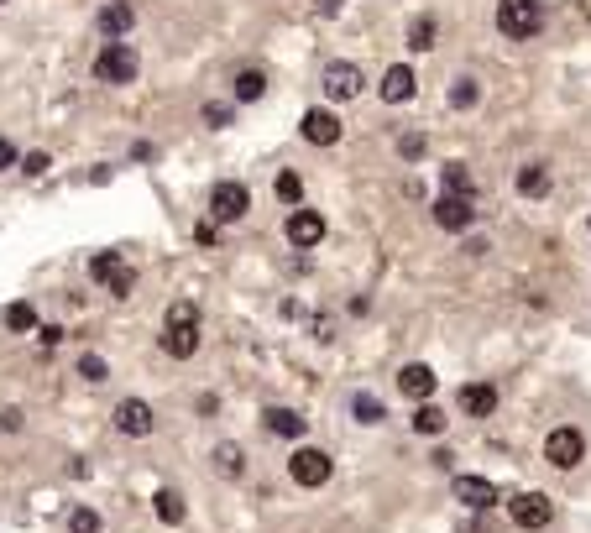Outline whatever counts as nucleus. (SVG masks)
Returning a JSON list of instances; mask_svg holds the SVG:
<instances>
[{"label":"nucleus","mask_w":591,"mask_h":533,"mask_svg":"<svg viewBox=\"0 0 591 533\" xmlns=\"http://www.w3.org/2000/svg\"><path fill=\"white\" fill-rule=\"evenodd\" d=\"M105 523H100V513L95 507H74V513H68V533H100Z\"/></svg>","instance_id":"28"},{"label":"nucleus","mask_w":591,"mask_h":533,"mask_svg":"<svg viewBox=\"0 0 591 533\" xmlns=\"http://www.w3.org/2000/svg\"><path fill=\"white\" fill-rule=\"evenodd\" d=\"M252 210V194H246V183H215L210 189V220L215 225H231Z\"/></svg>","instance_id":"5"},{"label":"nucleus","mask_w":591,"mask_h":533,"mask_svg":"<svg viewBox=\"0 0 591 533\" xmlns=\"http://www.w3.org/2000/svg\"><path fill=\"white\" fill-rule=\"evenodd\" d=\"M314 11H320V16H330V11H340V0H314Z\"/></svg>","instance_id":"39"},{"label":"nucleus","mask_w":591,"mask_h":533,"mask_svg":"<svg viewBox=\"0 0 591 533\" xmlns=\"http://www.w3.org/2000/svg\"><path fill=\"white\" fill-rule=\"evenodd\" d=\"M6 330H11V335L37 330V309H32V304H11V309H6Z\"/></svg>","instance_id":"25"},{"label":"nucleus","mask_w":591,"mask_h":533,"mask_svg":"<svg viewBox=\"0 0 591 533\" xmlns=\"http://www.w3.org/2000/svg\"><path fill=\"white\" fill-rule=\"evenodd\" d=\"M267 95V74L262 68H241L236 74V100H262Z\"/></svg>","instance_id":"23"},{"label":"nucleus","mask_w":591,"mask_h":533,"mask_svg":"<svg viewBox=\"0 0 591 533\" xmlns=\"http://www.w3.org/2000/svg\"><path fill=\"white\" fill-rule=\"evenodd\" d=\"M456 502L471 513H487V507H497V486L487 476H456Z\"/></svg>","instance_id":"12"},{"label":"nucleus","mask_w":591,"mask_h":533,"mask_svg":"<svg viewBox=\"0 0 591 533\" xmlns=\"http://www.w3.org/2000/svg\"><path fill=\"white\" fill-rule=\"evenodd\" d=\"M508 518L518 523V528H550V518H555V507H550V497L544 492H518V497H508Z\"/></svg>","instance_id":"6"},{"label":"nucleus","mask_w":591,"mask_h":533,"mask_svg":"<svg viewBox=\"0 0 591 533\" xmlns=\"http://www.w3.org/2000/svg\"><path fill=\"white\" fill-rule=\"evenodd\" d=\"M414 68H408V63H398V68H388V74H382V100H388V105H408V100H414Z\"/></svg>","instance_id":"17"},{"label":"nucleus","mask_w":591,"mask_h":533,"mask_svg":"<svg viewBox=\"0 0 591 533\" xmlns=\"http://www.w3.org/2000/svg\"><path fill=\"white\" fill-rule=\"evenodd\" d=\"M210 466L220 471V476H241L246 471V455H241V445H215V455H210Z\"/></svg>","instance_id":"22"},{"label":"nucleus","mask_w":591,"mask_h":533,"mask_svg":"<svg viewBox=\"0 0 591 533\" xmlns=\"http://www.w3.org/2000/svg\"><path fill=\"white\" fill-rule=\"evenodd\" d=\"M435 372H429V366L424 361H408L403 366V372H398V392H403V398H414V403H429V398H435Z\"/></svg>","instance_id":"11"},{"label":"nucleus","mask_w":591,"mask_h":533,"mask_svg":"<svg viewBox=\"0 0 591 533\" xmlns=\"http://www.w3.org/2000/svg\"><path fill=\"white\" fill-rule=\"evenodd\" d=\"M581 455H586L581 429H550V439H544V460H550V466L576 471V466H581Z\"/></svg>","instance_id":"7"},{"label":"nucleus","mask_w":591,"mask_h":533,"mask_svg":"<svg viewBox=\"0 0 591 533\" xmlns=\"http://www.w3.org/2000/svg\"><path fill=\"white\" fill-rule=\"evenodd\" d=\"M325 95L330 100H356L361 95V68L356 63H330L325 68Z\"/></svg>","instance_id":"15"},{"label":"nucleus","mask_w":591,"mask_h":533,"mask_svg":"<svg viewBox=\"0 0 591 533\" xmlns=\"http://www.w3.org/2000/svg\"><path fill=\"white\" fill-rule=\"evenodd\" d=\"M262 424H267V434H278V439H299L309 429V419H304V413H293V408H267Z\"/></svg>","instance_id":"18"},{"label":"nucleus","mask_w":591,"mask_h":533,"mask_svg":"<svg viewBox=\"0 0 591 533\" xmlns=\"http://www.w3.org/2000/svg\"><path fill=\"white\" fill-rule=\"evenodd\" d=\"M450 105H476V79H456V84H450Z\"/></svg>","instance_id":"32"},{"label":"nucleus","mask_w":591,"mask_h":533,"mask_svg":"<svg viewBox=\"0 0 591 533\" xmlns=\"http://www.w3.org/2000/svg\"><path fill=\"white\" fill-rule=\"evenodd\" d=\"M136 68H142V63H136V53L126 48V42H105L100 58H95V79L100 84H131Z\"/></svg>","instance_id":"4"},{"label":"nucleus","mask_w":591,"mask_h":533,"mask_svg":"<svg viewBox=\"0 0 591 533\" xmlns=\"http://www.w3.org/2000/svg\"><path fill=\"white\" fill-rule=\"evenodd\" d=\"M445 424H450V419H445L435 403H419V413H414V429H419V434H445Z\"/></svg>","instance_id":"26"},{"label":"nucleus","mask_w":591,"mask_h":533,"mask_svg":"<svg viewBox=\"0 0 591 533\" xmlns=\"http://www.w3.org/2000/svg\"><path fill=\"white\" fill-rule=\"evenodd\" d=\"M131 27H136V11L126 6V0H116V6L100 11V37L116 42V37H131Z\"/></svg>","instance_id":"19"},{"label":"nucleus","mask_w":591,"mask_h":533,"mask_svg":"<svg viewBox=\"0 0 591 533\" xmlns=\"http://www.w3.org/2000/svg\"><path fill=\"white\" fill-rule=\"evenodd\" d=\"M288 241L293 246H320L325 241V220L320 215H314V210H304V204H299V210H288Z\"/></svg>","instance_id":"13"},{"label":"nucleus","mask_w":591,"mask_h":533,"mask_svg":"<svg viewBox=\"0 0 591 533\" xmlns=\"http://www.w3.org/2000/svg\"><path fill=\"white\" fill-rule=\"evenodd\" d=\"M152 507H157V518H163V523H184V497H178L173 486H163V492L152 497Z\"/></svg>","instance_id":"24"},{"label":"nucleus","mask_w":591,"mask_h":533,"mask_svg":"<svg viewBox=\"0 0 591 533\" xmlns=\"http://www.w3.org/2000/svg\"><path fill=\"white\" fill-rule=\"evenodd\" d=\"M89 277H95L100 288H110L116 298H126L136 288V272H131V262L121 257V251H100V257L89 262Z\"/></svg>","instance_id":"3"},{"label":"nucleus","mask_w":591,"mask_h":533,"mask_svg":"<svg viewBox=\"0 0 591 533\" xmlns=\"http://www.w3.org/2000/svg\"><path fill=\"white\" fill-rule=\"evenodd\" d=\"M278 199H283V204H293V210H299V199H304V178L293 173V168H288V173H278Z\"/></svg>","instance_id":"27"},{"label":"nucleus","mask_w":591,"mask_h":533,"mask_svg":"<svg viewBox=\"0 0 591 533\" xmlns=\"http://www.w3.org/2000/svg\"><path fill=\"white\" fill-rule=\"evenodd\" d=\"M0 429H21V413L16 408H0Z\"/></svg>","instance_id":"38"},{"label":"nucleus","mask_w":591,"mask_h":533,"mask_svg":"<svg viewBox=\"0 0 591 533\" xmlns=\"http://www.w3.org/2000/svg\"><path fill=\"white\" fill-rule=\"evenodd\" d=\"M518 194H524V199H544V194H550V162H524V168H518Z\"/></svg>","instance_id":"20"},{"label":"nucleus","mask_w":591,"mask_h":533,"mask_svg":"<svg viewBox=\"0 0 591 533\" xmlns=\"http://www.w3.org/2000/svg\"><path fill=\"white\" fill-rule=\"evenodd\" d=\"M408 48H414V53L435 48V21H414V32H408Z\"/></svg>","instance_id":"31"},{"label":"nucleus","mask_w":591,"mask_h":533,"mask_svg":"<svg viewBox=\"0 0 591 533\" xmlns=\"http://www.w3.org/2000/svg\"><path fill=\"white\" fill-rule=\"evenodd\" d=\"M398 152H403V157H419V152H424V136H419V131H408L403 142H398Z\"/></svg>","instance_id":"35"},{"label":"nucleus","mask_w":591,"mask_h":533,"mask_svg":"<svg viewBox=\"0 0 591 533\" xmlns=\"http://www.w3.org/2000/svg\"><path fill=\"white\" fill-rule=\"evenodd\" d=\"M11 162H16V147L6 142V136H0V173H6V168H11Z\"/></svg>","instance_id":"37"},{"label":"nucleus","mask_w":591,"mask_h":533,"mask_svg":"<svg viewBox=\"0 0 591 533\" xmlns=\"http://www.w3.org/2000/svg\"><path fill=\"white\" fill-rule=\"evenodd\" d=\"M79 377H84L89 387L110 382V366H105V356H79Z\"/></svg>","instance_id":"29"},{"label":"nucleus","mask_w":591,"mask_h":533,"mask_svg":"<svg viewBox=\"0 0 591 533\" xmlns=\"http://www.w3.org/2000/svg\"><path fill=\"white\" fill-rule=\"evenodd\" d=\"M21 168H27V173H42V168H48V152H32V157H21Z\"/></svg>","instance_id":"36"},{"label":"nucleus","mask_w":591,"mask_h":533,"mask_svg":"<svg viewBox=\"0 0 591 533\" xmlns=\"http://www.w3.org/2000/svg\"><path fill=\"white\" fill-rule=\"evenodd\" d=\"M456 403H461L466 419H492V413H497V387L492 382H461Z\"/></svg>","instance_id":"10"},{"label":"nucleus","mask_w":591,"mask_h":533,"mask_svg":"<svg viewBox=\"0 0 591 533\" xmlns=\"http://www.w3.org/2000/svg\"><path fill=\"white\" fill-rule=\"evenodd\" d=\"M544 27V6L539 0H497V32L508 42H529Z\"/></svg>","instance_id":"2"},{"label":"nucleus","mask_w":591,"mask_h":533,"mask_svg":"<svg viewBox=\"0 0 591 533\" xmlns=\"http://www.w3.org/2000/svg\"><path fill=\"white\" fill-rule=\"evenodd\" d=\"M163 351L173 356V361H189L194 351H199V309L189 304V298H178V304H168V314H163Z\"/></svg>","instance_id":"1"},{"label":"nucleus","mask_w":591,"mask_h":533,"mask_svg":"<svg viewBox=\"0 0 591 533\" xmlns=\"http://www.w3.org/2000/svg\"><path fill=\"white\" fill-rule=\"evenodd\" d=\"M330 471H335V460H330L325 450H314V445H304L299 455L288 460V476L299 481V486H325V481H330Z\"/></svg>","instance_id":"8"},{"label":"nucleus","mask_w":591,"mask_h":533,"mask_svg":"<svg viewBox=\"0 0 591 533\" xmlns=\"http://www.w3.org/2000/svg\"><path fill=\"white\" fill-rule=\"evenodd\" d=\"M304 142H314V147H335L340 142V121H335V110H309L304 115Z\"/></svg>","instance_id":"16"},{"label":"nucleus","mask_w":591,"mask_h":533,"mask_svg":"<svg viewBox=\"0 0 591 533\" xmlns=\"http://www.w3.org/2000/svg\"><path fill=\"white\" fill-rule=\"evenodd\" d=\"M0 6H6V0H0Z\"/></svg>","instance_id":"40"},{"label":"nucleus","mask_w":591,"mask_h":533,"mask_svg":"<svg viewBox=\"0 0 591 533\" xmlns=\"http://www.w3.org/2000/svg\"><path fill=\"white\" fill-rule=\"evenodd\" d=\"M440 178H445V194H456V199H476V178H471L466 162H445Z\"/></svg>","instance_id":"21"},{"label":"nucleus","mask_w":591,"mask_h":533,"mask_svg":"<svg viewBox=\"0 0 591 533\" xmlns=\"http://www.w3.org/2000/svg\"><path fill=\"white\" fill-rule=\"evenodd\" d=\"M152 408L142 403V398H121L116 403V434H126V439H147L152 434Z\"/></svg>","instance_id":"9"},{"label":"nucleus","mask_w":591,"mask_h":533,"mask_svg":"<svg viewBox=\"0 0 591 533\" xmlns=\"http://www.w3.org/2000/svg\"><path fill=\"white\" fill-rule=\"evenodd\" d=\"M429 215H435L440 230H466V225L476 220V204H471V199H456V194H440Z\"/></svg>","instance_id":"14"},{"label":"nucleus","mask_w":591,"mask_h":533,"mask_svg":"<svg viewBox=\"0 0 591 533\" xmlns=\"http://www.w3.org/2000/svg\"><path fill=\"white\" fill-rule=\"evenodd\" d=\"M204 126H215V131L231 126V105H215V100H210V105H204Z\"/></svg>","instance_id":"33"},{"label":"nucleus","mask_w":591,"mask_h":533,"mask_svg":"<svg viewBox=\"0 0 591 533\" xmlns=\"http://www.w3.org/2000/svg\"><path fill=\"white\" fill-rule=\"evenodd\" d=\"M351 408H356V419H361V424H377V419H382V403L372 398V392H356V403H351Z\"/></svg>","instance_id":"30"},{"label":"nucleus","mask_w":591,"mask_h":533,"mask_svg":"<svg viewBox=\"0 0 591 533\" xmlns=\"http://www.w3.org/2000/svg\"><path fill=\"white\" fill-rule=\"evenodd\" d=\"M194 241H199V246H220V225L199 220V225H194Z\"/></svg>","instance_id":"34"}]
</instances>
